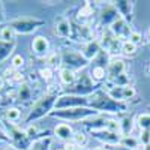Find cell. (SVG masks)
I'll return each mask as SVG.
<instances>
[{"label": "cell", "mask_w": 150, "mask_h": 150, "mask_svg": "<svg viewBox=\"0 0 150 150\" xmlns=\"http://www.w3.org/2000/svg\"><path fill=\"white\" fill-rule=\"evenodd\" d=\"M62 59H63V63H66V65H68V68H66V69H71V71H74V69H80V68H84L87 63H89V62H87V60L84 59V56H83V54L75 53V51L65 53Z\"/></svg>", "instance_id": "cell-1"}, {"label": "cell", "mask_w": 150, "mask_h": 150, "mask_svg": "<svg viewBox=\"0 0 150 150\" xmlns=\"http://www.w3.org/2000/svg\"><path fill=\"white\" fill-rule=\"evenodd\" d=\"M111 32H112V35H114L119 41H123V42H125V39L128 41L129 35L132 33L131 29L128 27L126 21H125L123 18H117L114 23L111 24Z\"/></svg>", "instance_id": "cell-2"}, {"label": "cell", "mask_w": 150, "mask_h": 150, "mask_svg": "<svg viewBox=\"0 0 150 150\" xmlns=\"http://www.w3.org/2000/svg\"><path fill=\"white\" fill-rule=\"evenodd\" d=\"M92 114H95V111H90L87 108H74V110H66V111L56 112V116L65 117V119H83V117H89Z\"/></svg>", "instance_id": "cell-3"}, {"label": "cell", "mask_w": 150, "mask_h": 150, "mask_svg": "<svg viewBox=\"0 0 150 150\" xmlns=\"http://www.w3.org/2000/svg\"><path fill=\"white\" fill-rule=\"evenodd\" d=\"M125 68H126V65H125V62H123L122 59H114V60L110 62L108 69H107V74H108L110 78L116 80V78L120 77V75L125 74Z\"/></svg>", "instance_id": "cell-4"}, {"label": "cell", "mask_w": 150, "mask_h": 150, "mask_svg": "<svg viewBox=\"0 0 150 150\" xmlns=\"http://www.w3.org/2000/svg\"><path fill=\"white\" fill-rule=\"evenodd\" d=\"M32 48H33L35 54H38V56H47L48 48H50V42H48L47 38H44V36H36L33 39Z\"/></svg>", "instance_id": "cell-5"}, {"label": "cell", "mask_w": 150, "mask_h": 150, "mask_svg": "<svg viewBox=\"0 0 150 150\" xmlns=\"http://www.w3.org/2000/svg\"><path fill=\"white\" fill-rule=\"evenodd\" d=\"M54 134H56L57 138L63 140V141H68L69 138H72V137H74L75 132H74V129H72L71 125L60 123V125H57V126L54 128Z\"/></svg>", "instance_id": "cell-6"}, {"label": "cell", "mask_w": 150, "mask_h": 150, "mask_svg": "<svg viewBox=\"0 0 150 150\" xmlns=\"http://www.w3.org/2000/svg\"><path fill=\"white\" fill-rule=\"evenodd\" d=\"M53 102H54V98H51V96H47V98H44L42 101L36 105L35 112H32V116L29 117V120H30L32 117H39V116H42V114H44V112H47L50 108H51Z\"/></svg>", "instance_id": "cell-7"}, {"label": "cell", "mask_w": 150, "mask_h": 150, "mask_svg": "<svg viewBox=\"0 0 150 150\" xmlns=\"http://www.w3.org/2000/svg\"><path fill=\"white\" fill-rule=\"evenodd\" d=\"M87 104V99L81 98V96H63L59 99V102L56 104V107L62 108L65 105H86Z\"/></svg>", "instance_id": "cell-8"}, {"label": "cell", "mask_w": 150, "mask_h": 150, "mask_svg": "<svg viewBox=\"0 0 150 150\" xmlns=\"http://www.w3.org/2000/svg\"><path fill=\"white\" fill-rule=\"evenodd\" d=\"M119 146L125 147V149H129V150H137V149H140L141 141H140V138H137L134 135H123L119 141Z\"/></svg>", "instance_id": "cell-9"}, {"label": "cell", "mask_w": 150, "mask_h": 150, "mask_svg": "<svg viewBox=\"0 0 150 150\" xmlns=\"http://www.w3.org/2000/svg\"><path fill=\"white\" fill-rule=\"evenodd\" d=\"M99 51H101V47H99V42H96V41H90L89 44L86 45V48H84V53H83V56H84V59L89 62V60H93L98 54H99Z\"/></svg>", "instance_id": "cell-10"}, {"label": "cell", "mask_w": 150, "mask_h": 150, "mask_svg": "<svg viewBox=\"0 0 150 150\" xmlns=\"http://www.w3.org/2000/svg\"><path fill=\"white\" fill-rule=\"evenodd\" d=\"M56 35L60 38H68L71 35V23L66 18H60L56 24Z\"/></svg>", "instance_id": "cell-11"}, {"label": "cell", "mask_w": 150, "mask_h": 150, "mask_svg": "<svg viewBox=\"0 0 150 150\" xmlns=\"http://www.w3.org/2000/svg\"><path fill=\"white\" fill-rule=\"evenodd\" d=\"M14 39H15V30H14L12 26L0 29V41H3V42H14Z\"/></svg>", "instance_id": "cell-12"}, {"label": "cell", "mask_w": 150, "mask_h": 150, "mask_svg": "<svg viewBox=\"0 0 150 150\" xmlns=\"http://www.w3.org/2000/svg\"><path fill=\"white\" fill-rule=\"evenodd\" d=\"M75 72L74 71H71V69H62L60 71V80H62V83L63 84H66V86H69V84H74L75 83Z\"/></svg>", "instance_id": "cell-13"}, {"label": "cell", "mask_w": 150, "mask_h": 150, "mask_svg": "<svg viewBox=\"0 0 150 150\" xmlns=\"http://www.w3.org/2000/svg\"><path fill=\"white\" fill-rule=\"evenodd\" d=\"M105 128H107V131L111 132V134H122V123H120L119 120H114V119L107 120Z\"/></svg>", "instance_id": "cell-14"}, {"label": "cell", "mask_w": 150, "mask_h": 150, "mask_svg": "<svg viewBox=\"0 0 150 150\" xmlns=\"http://www.w3.org/2000/svg\"><path fill=\"white\" fill-rule=\"evenodd\" d=\"M14 45H15V42H3V41H0V60L6 59V56L11 54Z\"/></svg>", "instance_id": "cell-15"}, {"label": "cell", "mask_w": 150, "mask_h": 150, "mask_svg": "<svg viewBox=\"0 0 150 150\" xmlns=\"http://www.w3.org/2000/svg\"><path fill=\"white\" fill-rule=\"evenodd\" d=\"M122 53L125 56H134L137 53V45L132 44L131 41H125L122 42Z\"/></svg>", "instance_id": "cell-16"}, {"label": "cell", "mask_w": 150, "mask_h": 150, "mask_svg": "<svg viewBox=\"0 0 150 150\" xmlns=\"http://www.w3.org/2000/svg\"><path fill=\"white\" fill-rule=\"evenodd\" d=\"M137 123L143 131H150V114H141L137 119Z\"/></svg>", "instance_id": "cell-17"}, {"label": "cell", "mask_w": 150, "mask_h": 150, "mask_svg": "<svg viewBox=\"0 0 150 150\" xmlns=\"http://www.w3.org/2000/svg\"><path fill=\"white\" fill-rule=\"evenodd\" d=\"M105 74H107L105 68L101 66V65H98V66H95L93 71H92V78L96 80V81H101V80L105 77Z\"/></svg>", "instance_id": "cell-18"}, {"label": "cell", "mask_w": 150, "mask_h": 150, "mask_svg": "<svg viewBox=\"0 0 150 150\" xmlns=\"http://www.w3.org/2000/svg\"><path fill=\"white\" fill-rule=\"evenodd\" d=\"M72 140H74V144H75V146L83 147V146L87 144V135H86L84 132H75L74 137H72Z\"/></svg>", "instance_id": "cell-19"}, {"label": "cell", "mask_w": 150, "mask_h": 150, "mask_svg": "<svg viewBox=\"0 0 150 150\" xmlns=\"http://www.w3.org/2000/svg\"><path fill=\"white\" fill-rule=\"evenodd\" d=\"M20 116H21V112H20V110H17V108H9V110L6 111V119H8L9 122H17V120L20 119Z\"/></svg>", "instance_id": "cell-20"}, {"label": "cell", "mask_w": 150, "mask_h": 150, "mask_svg": "<svg viewBox=\"0 0 150 150\" xmlns=\"http://www.w3.org/2000/svg\"><path fill=\"white\" fill-rule=\"evenodd\" d=\"M116 6H117V9H122L120 14H122V15H125V17H126V15L129 14V12H131V8H132V5H131L129 2H119Z\"/></svg>", "instance_id": "cell-21"}, {"label": "cell", "mask_w": 150, "mask_h": 150, "mask_svg": "<svg viewBox=\"0 0 150 150\" xmlns=\"http://www.w3.org/2000/svg\"><path fill=\"white\" fill-rule=\"evenodd\" d=\"M23 65H24V57L20 56V54L14 56V59H12V68H14V69H20V68H23Z\"/></svg>", "instance_id": "cell-22"}, {"label": "cell", "mask_w": 150, "mask_h": 150, "mask_svg": "<svg viewBox=\"0 0 150 150\" xmlns=\"http://www.w3.org/2000/svg\"><path fill=\"white\" fill-rule=\"evenodd\" d=\"M135 96V90H134V87L131 86H125L123 87V98L125 99H131Z\"/></svg>", "instance_id": "cell-23"}, {"label": "cell", "mask_w": 150, "mask_h": 150, "mask_svg": "<svg viewBox=\"0 0 150 150\" xmlns=\"http://www.w3.org/2000/svg\"><path fill=\"white\" fill-rule=\"evenodd\" d=\"M39 74H41V77H42L44 80H47V81L53 78V71L50 69V68H44V69H41Z\"/></svg>", "instance_id": "cell-24"}, {"label": "cell", "mask_w": 150, "mask_h": 150, "mask_svg": "<svg viewBox=\"0 0 150 150\" xmlns=\"http://www.w3.org/2000/svg\"><path fill=\"white\" fill-rule=\"evenodd\" d=\"M128 41H131V42L135 44V45L140 44V42H141V35H140L138 32H132V33L129 35V39H128Z\"/></svg>", "instance_id": "cell-25"}, {"label": "cell", "mask_w": 150, "mask_h": 150, "mask_svg": "<svg viewBox=\"0 0 150 150\" xmlns=\"http://www.w3.org/2000/svg\"><path fill=\"white\" fill-rule=\"evenodd\" d=\"M140 141H141V144H150V131H143V134H141V137H140Z\"/></svg>", "instance_id": "cell-26"}, {"label": "cell", "mask_w": 150, "mask_h": 150, "mask_svg": "<svg viewBox=\"0 0 150 150\" xmlns=\"http://www.w3.org/2000/svg\"><path fill=\"white\" fill-rule=\"evenodd\" d=\"M89 15H92V9H90L89 5H86V6L80 11V17H89Z\"/></svg>", "instance_id": "cell-27"}, {"label": "cell", "mask_w": 150, "mask_h": 150, "mask_svg": "<svg viewBox=\"0 0 150 150\" xmlns=\"http://www.w3.org/2000/svg\"><path fill=\"white\" fill-rule=\"evenodd\" d=\"M48 62H50L51 65H59V56H57L56 53H53L51 56L48 57Z\"/></svg>", "instance_id": "cell-28"}, {"label": "cell", "mask_w": 150, "mask_h": 150, "mask_svg": "<svg viewBox=\"0 0 150 150\" xmlns=\"http://www.w3.org/2000/svg\"><path fill=\"white\" fill-rule=\"evenodd\" d=\"M63 149H65V150H77V146H75L74 143H66Z\"/></svg>", "instance_id": "cell-29"}, {"label": "cell", "mask_w": 150, "mask_h": 150, "mask_svg": "<svg viewBox=\"0 0 150 150\" xmlns=\"http://www.w3.org/2000/svg\"><path fill=\"white\" fill-rule=\"evenodd\" d=\"M143 150H150V144H146V146L143 147Z\"/></svg>", "instance_id": "cell-30"}, {"label": "cell", "mask_w": 150, "mask_h": 150, "mask_svg": "<svg viewBox=\"0 0 150 150\" xmlns=\"http://www.w3.org/2000/svg\"><path fill=\"white\" fill-rule=\"evenodd\" d=\"M93 150H107V149H105V147H95Z\"/></svg>", "instance_id": "cell-31"}, {"label": "cell", "mask_w": 150, "mask_h": 150, "mask_svg": "<svg viewBox=\"0 0 150 150\" xmlns=\"http://www.w3.org/2000/svg\"><path fill=\"white\" fill-rule=\"evenodd\" d=\"M147 39L150 41V29H149V32H147Z\"/></svg>", "instance_id": "cell-32"}, {"label": "cell", "mask_w": 150, "mask_h": 150, "mask_svg": "<svg viewBox=\"0 0 150 150\" xmlns=\"http://www.w3.org/2000/svg\"><path fill=\"white\" fill-rule=\"evenodd\" d=\"M116 150H129V149H125V147H119V149H116Z\"/></svg>", "instance_id": "cell-33"}, {"label": "cell", "mask_w": 150, "mask_h": 150, "mask_svg": "<svg viewBox=\"0 0 150 150\" xmlns=\"http://www.w3.org/2000/svg\"><path fill=\"white\" fill-rule=\"evenodd\" d=\"M59 150H65V149H59Z\"/></svg>", "instance_id": "cell-34"}, {"label": "cell", "mask_w": 150, "mask_h": 150, "mask_svg": "<svg viewBox=\"0 0 150 150\" xmlns=\"http://www.w3.org/2000/svg\"><path fill=\"white\" fill-rule=\"evenodd\" d=\"M149 71H150V66H149Z\"/></svg>", "instance_id": "cell-35"}]
</instances>
